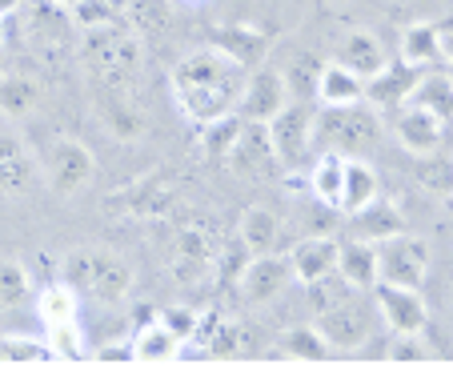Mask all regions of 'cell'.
Returning <instances> with one entry per match:
<instances>
[{
  "label": "cell",
  "instance_id": "36",
  "mask_svg": "<svg viewBox=\"0 0 453 385\" xmlns=\"http://www.w3.org/2000/svg\"><path fill=\"white\" fill-rule=\"evenodd\" d=\"M321 69H326V60L317 57V52H297L289 60V69L281 73L285 77V89H289L293 101H313L317 104V81H321Z\"/></svg>",
  "mask_w": 453,
  "mask_h": 385
},
{
  "label": "cell",
  "instance_id": "5",
  "mask_svg": "<svg viewBox=\"0 0 453 385\" xmlns=\"http://www.w3.org/2000/svg\"><path fill=\"white\" fill-rule=\"evenodd\" d=\"M20 25H25L28 49L41 60H49V65L69 60L81 44V28H77V20H73V12L52 4V0H25Z\"/></svg>",
  "mask_w": 453,
  "mask_h": 385
},
{
  "label": "cell",
  "instance_id": "47",
  "mask_svg": "<svg viewBox=\"0 0 453 385\" xmlns=\"http://www.w3.org/2000/svg\"><path fill=\"white\" fill-rule=\"evenodd\" d=\"M429 358V345L421 334H394L389 342V361H426Z\"/></svg>",
  "mask_w": 453,
  "mask_h": 385
},
{
  "label": "cell",
  "instance_id": "22",
  "mask_svg": "<svg viewBox=\"0 0 453 385\" xmlns=\"http://www.w3.org/2000/svg\"><path fill=\"white\" fill-rule=\"evenodd\" d=\"M112 4H117V17L137 36H165L177 20L173 0H112Z\"/></svg>",
  "mask_w": 453,
  "mask_h": 385
},
{
  "label": "cell",
  "instance_id": "39",
  "mask_svg": "<svg viewBox=\"0 0 453 385\" xmlns=\"http://www.w3.org/2000/svg\"><path fill=\"white\" fill-rule=\"evenodd\" d=\"M281 353L293 361H321L329 358V345L317 334V326H293L281 334Z\"/></svg>",
  "mask_w": 453,
  "mask_h": 385
},
{
  "label": "cell",
  "instance_id": "44",
  "mask_svg": "<svg viewBox=\"0 0 453 385\" xmlns=\"http://www.w3.org/2000/svg\"><path fill=\"white\" fill-rule=\"evenodd\" d=\"M345 297H349V285L337 277V269L326 273V277H317V281H309V301H313L317 313L329 309V305H337V301H345Z\"/></svg>",
  "mask_w": 453,
  "mask_h": 385
},
{
  "label": "cell",
  "instance_id": "12",
  "mask_svg": "<svg viewBox=\"0 0 453 385\" xmlns=\"http://www.w3.org/2000/svg\"><path fill=\"white\" fill-rule=\"evenodd\" d=\"M317 334L326 337L329 350H361V345L369 342V334H373V317H369V309L361 305V301L345 297L337 301V305L321 309L317 313Z\"/></svg>",
  "mask_w": 453,
  "mask_h": 385
},
{
  "label": "cell",
  "instance_id": "23",
  "mask_svg": "<svg viewBox=\"0 0 453 385\" xmlns=\"http://www.w3.org/2000/svg\"><path fill=\"white\" fill-rule=\"evenodd\" d=\"M353 225H357V237L373 241V245H381L385 237H397V233L410 229L405 213L394 205V201H385V197H373L365 209H357V213H353Z\"/></svg>",
  "mask_w": 453,
  "mask_h": 385
},
{
  "label": "cell",
  "instance_id": "15",
  "mask_svg": "<svg viewBox=\"0 0 453 385\" xmlns=\"http://www.w3.org/2000/svg\"><path fill=\"white\" fill-rule=\"evenodd\" d=\"M373 297H377V309H381V317H385V326L394 329V334H426L429 309H426V301H421L418 289L377 281Z\"/></svg>",
  "mask_w": 453,
  "mask_h": 385
},
{
  "label": "cell",
  "instance_id": "37",
  "mask_svg": "<svg viewBox=\"0 0 453 385\" xmlns=\"http://www.w3.org/2000/svg\"><path fill=\"white\" fill-rule=\"evenodd\" d=\"M180 350V337L169 334L161 321L141 326V334L133 337V361H173Z\"/></svg>",
  "mask_w": 453,
  "mask_h": 385
},
{
  "label": "cell",
  "instance_id": "9",
  "mask_svg": "<svg viewBox=\"0 0 453 385\" xmlns=\"http://www.w3.org/2000/svg\"><path fill=\"white\" fill-rule=\"evenodd\" d=\"M377 269H381L377 281L421 289V281H426V273H429V241L410 229L397 233V237H385L381 245H377Z\"/></svg>",
  "mask_w": 453,
  "mask_h": 385
},
{
  "label": "cell",
  "instance_id": "18",
  "mask_svg": "<svg viewBox=\"0 0 453 385\" xmlns=\"http://www.w3.org/2000/svg\"><path fill=\"white\" fill-rule=\"evenodd\" d=\"M394 137L405 153L413 157H434L441 149L445 137V120H437L434 112L418 109V104H402L394 109Z\"/></svg>",
  "mask_w": 453,
  "mask_h": 385
},
{
  "label": "cell",
  "instance_id": "46",
  "mask_svg": "<svg viewBox=\"0 0 453 385\" xmlns=\"http://www.w3.org/2000/svg\"><path fill=\"white\" fill-rule=\"evenodd\" d=\"M157 321H161L169 334L180 337V345L193 342V329H197V309H188V305H169L157 313Z\"/></svg>",
  "mask_w": 453,
  "mask_h": 385
},
{
  "label": "cell",
  "instance_id": "16",
  "mask_svg": "<svg viewBox=\"0 0 453 385\" xmlns=\"http://www.w3.org/2000/svg\"><path fill=\"white\" fill-rule=\"evenodd\" d=\"M421 73L426 69H418V65H410V60H394V65L385 60V69L365 81V101L373 104L381 117L385 112H394V109H402V104H410Z\"/></svg>",
  "mask_w": 453,
  "mask_h": 385
},
{
  "label": "cell",
  "instance_id": "50",
  "mask_svg": "<svg viewBox=\"0 0 453 385\" xmlns=\"http://www.w3.org/2000/svg\"><path fill=\"white\" fill-rule=\"evenodd\" d=\"M20 4H25V0H0V17H12Z\"/></svg>",
  "mask_w": 453,
  "mask_h": 385
},
{
  "label": "cell",
  "instance_id": "25",
  "mask_svg": "<svg viewBox=\"0 0 453 385\" xmlns=\"http://www.w3.org/2000/svg\"><path fill=\"white\" fill-rule=\"evenodd\" d=\"M357 101H365V81L345 69L342 60H326L321 81H317V104L337 109V104H357Z\"/></svg>",
  "mask_w": 453,
  "mask_h": 385
},
{
  "label": "cell",
  "instance_id": "48",
  "mask_svg": "<svg viewBox=\"0 0 453 385\" xmlns=\"http://www.w3.org/2000/svg\"><path fill=\"white\" fill-rule=\"evenodd\" d=\"M93 358L96 361H133V342H104Z\"/></svg>",
  "mask_w": 453,
  "mask_h": 385
},
{
  "label": "cell",
  "instance_id": "26",
  "mask_svg": "<svg viewBox=\"0 0 453 385\" xmlns=\"http://www.w3.org/2000/svg\"><path fill=\"white\" fill-rule=\"evenodd\" d=\"M337 277H342L349 289H373L381 269H377V245L373 241H349L337 253Z\"/></svg>",
  "mask_w": 453,
  "mask_h": 385
},
{
  "label": "cell",
  "instance_id": "17",
  "mask_svg": "<svg viewBox=\"0 0 453 385\" xmlns=\"http://www.w3.org/2000/svg\"><path fill=\"white\" fill-rule=\"evenodd\" d=\"M41 185V165L25 149V141L0 137V201H25Z\"/></svg>",
  "mask_w": 453,
  "mask_h": 385
},
{
  "label": "cell",
  "instance_id": "4",
  "mask_svg": "<svg viewBox=\"0 0 453 385\" xmlns=\"http://www.w3.org/2000/svg\"><path fill=\"white\" fill-rule=\"evenodd\" d=\"M313 145H326L342 157H361V161H369V157L377 153V145H381V112L369 101L337 104V109H321V104H317Z\"/></svg>",
  "mask_w": 453,
  "mask_h": 385
},
{
  "label": "cell",
  "instance_id": "11",
  "mask_svg": "<svg viewBox=\"0 0 453 385\" xmlns=\"http://www.w3.org/2000/svg\"><path fill=\"white\" fill-rule=\"evenodd\" d=\"M225 169L237 181H273L281 177V161H277V149L269 141V128L261 120H245L233 153L225 157Z\"/></svg>",
  "mask_w": 453,
  "mask_h": 385
},
{
  "label": "cell",
  "instance_id": "6",
  "mask_svg": "<svg viewBox=\"0 0 453 385\" xmlns=\"http://www.w3.org/2000/svg\"><path fill=\"white\" fill-rule=\"evenodd\" d=\"M221 229L205 217H188L185 225L177 229L169 249V269L180 285H197L201 277L213 273L217 266V253H221Z\"/></svg>",
  "mask_w": 453,
  "mask_h": 385
},
{
  "label": "cell",
  "instance_id": "29",
  "mask_svg": "<svg viewBox=\"0 0 453 385\" xmlns=\"http://www.w3.org/2000/svg\"><path fill=\"white\" fill-rule=\"evenodd\" d=\"M373 197H381V181H377L373 165L361 161V157H349L345 161V185H342V213H357V209H365Z\"/></svg>",
  "mask_w": 453,
  "mask_h": 385
},
{
  "label": "cell",
  "instance_id": "31",
  "mask_svg": "<svg viewBox=\"0 0 453 385\" xmlns=\"http://www.w3.org/2000/svg\"><path fill=\"white\" fill-rule=\"evenodd\" d=\"M241 128H245L241 112H225V117L201 125V157H205L209 165H225V157L233 153V145H237V137H241Z\"/></svg>",
  "mask_w": 453,
  "mask_h": 385
},
{
  "label": "cell",
  "instance_id": "49",
  "mask_svg": "<svg viewBox=\"0 0 453 385\" xmlns=\"http://www.w3.org/2000/svg\"><path fill=\"white\" fill-rule=\"evenodd\" d=\"M441 65H445V73L453 77V33L441 36Z\"/></svg>",
  "mask_w": 453,
  "mask_h": 385
},
{
  "label": "cell",
  "instance_id": "30",
  "mask_svg": "<svg viewBox=\"0 0 453 385\" xmlns=\"http://www.w3.org/2000/svg\"><path fill=\"white\" fill-rule=\"evenodd\" d=\"M277 237H281V221H277V213H269V209L253 205L241 213L237 221V241L249 249V253H273Z\"/></svg>",
  "mask_w": 453,
  "mask_h": 385
},
{
  "label": "cell",
  "instance_id": "2",
  "mask_svg": "<svg viewBox=\"0 0 453 385\" xmlns=\"http://www.w3.org/2000/svg\"><path fill=\"white\" fill-rule=\"evenodd\" d=\"M77 52L85 57L96 89H109V93H133L137 89L141 69H145V36H137L125 20L88 28L81 36Z\"/></svg>",
  "mask_w": 453,
  "mask_h": 385
},
{
  "label": "cell",
  "instance_id": "42",
  "mask_svg": "<svg viewBox=\"0 0 453 385\" xmlns=\"http://www.w3.org/2000/svg\"><path fill=\"white\" fill-rule=\"evenodd\" d=\"M73 20H77L81 33H88V28H104V25H117V4L112 0H81V4H73Z\"/></svg>",
  "mask_w": 453,
  "mask_h": 385
},
{
  "label": "cell",
  "instance_id": "41",
  "mask_svg": "<svg viewBox=\"0 0 453 385\" xmlns=\"http://www.w3.org/2000/svg\"><path fill=\"white\" fill-rule=\"evenodd\" d=\"M0 361H57L49 342L28 334H4L0 337Z\"/></svg>",
  "mask_w": 453,
  "mask_h": 385
},
{
  "label": "cell",
  "instance_id": "32",
  "mask_svg": "<svg viewBox=\"0 0 453 385\" xmlns=\"http://www.w3.org/2000/svg\"><path fill=\"white\" fill-rule=\"evenodd\" d=\"M410 104L434 112L437 120H445V125H449V120H453V77H449V73H421V81H418V89H413Z\"/></svg>",
  "mask_w": 453,
  "mask_h": 385
},
{
  "label": "cell",
  "instance_id": "20",
  "mask_svg": "<svg viewBox=\"0 0 453 385\" xmlns=\"http://www.w3.org/2000/svg\"><path fill=\"white\" fill-rule=\"evenodd\" d=\"M337 253H342V245H337L329 233H309V237H301L297 245H293L289 253V266H293V277L297 281H317V277H326L337 269Z\"/></svg>",
  "mask_w": 453,
  "mask_h": 385
},
{
  "label": "cell",
  "instance_id": "51",
  "mask_svg": "<svg viewBox=\"0 0 453 385\" xmlns=\"http://www.w3.org/2000/svg\"><path fill=\"white\" fill-rule=\"evenodd\" d=\"M52 4H60V9H73V4H81V0H52Z\"/></svg>",
  "mask_w": 453,
  "mask_h": 385
},
{
  "label": "cell",
  "instance_id": "38",
  "mask_svg": "<svg viewBox=\"0 0 453 385\" xmlns=\"http://www.w3.org/2000/svg\"><path fill=\"white\" fill-rule=\"evenodd\" d=\"M36 313H41L44 326H49V321H69V317H77V289L65 285L60 277L49 281L36 293Z\"/></svg>",
  "mask_w": 453,
  "mask_h": 385
},
{
  "label": "cell",
  "instance_id": "35",
  "mask_svg": "<svg viewBox=\"0 0 453 385\" xmlns=\"http://www.w3.org/2000/svg\"><path fill=\"white\" fill-rule=\"evenodd\" d=\"M249 350H253V337L245 334V326L233 321V317H225V313H217L213 329H209V337H205L209 358H245Z\"/></svg>",
  "mask_w": 453,
  "mask_h": 385
},
{
  "label": "cell",
  "instance_id": "13",
  "mask_svg": "<svg viewBox=\"0 0 453 385\" xmlns=\"http://www.w3.org/2000/svg\"><path fill=\"white\" fill-rule=\"evenodd\" d=\"M289 101L293 96H289V89H285L281 69H265V65H257V69H249V81H245V93H241L237 112L245 120H261V125H269V120H273Z\"/></svg>",
  "mask_w": 453,
  "mask_h": 385
},
{
  "label": "cell",
  "instance_id": "24",
  "mask_svg": "<svg viewBox=\"0 0 453 385\" xmlns=\"http://www.w3.org/2000/svg\"><path fill=\"white\" fill-rule=\"evenodd\" d=\"M41 109V81L28 73H4L0 77V117L4 120H28Z\"/></svg>",
  "mask_w": 453,
  "mask_h": 385
},
{
  "label": "cell",
  "instance_id": "45",
  "mask_svg": "<svg viewBox=\"0 0 453 385\" xmlns=\"http://www.w3.org/2000/svg\"><path fill=\"white\" fill-rule=\"evenodd\" d=\"M413 177H418V185L434 189V193H453V165H441V161L421 157V161L413 165Z\"/></svg>",
  "mask_w": 453,
  "mask_h": 385
},
{
  "label": "cell",
  "instance_id": "8",
  "mask_svg": "<svg viewBox=\"0 0 453 385\" xmlns=\"http://www.w3.org/2000/svg\"><path fill=\"white\" fill-rule=\"evenodd\" d=\"M269 141L277 149L281 169H305L313 157V133H317V104L313 101H289L273 120H269Z\"/></svg>",
  "mask_w": 453,
  "mask_h": 385
},
{
  "label": "cell",
  "instance_id": "40",
  "mask_svg": "<svg viewBox=\"0 0 453 385\" xmlns=\"http://www.w3.org/2000/svg\"><path fill=\"white\" fill-rule=\"evenodd\" d=\"M49 350L52 358H65V361H85V334H81L77 317L69 321H49Z\"/></svg>",
  "mask_w": 453,
  "mask_h": 385
},
{
  "label": "cell",
  "instance_id": "28",
  "mask_svg": "<svg viewBox=\"0 0 453 385\" xmlns=\"http://www.w3.org/2000/svg\"><path fill=\"white\" fill-rule=\"evenodd\" d=\"M345 161H349V157L334 153V149H326V153L317 157V161L309 165V197H317V201H321V205H329V209H337V205H342Z\"/></svg>",
  "mask_w": 453,
  "mask_h": 385
},
{
  "label": "cell",
  "instance_id": "21",
  "mask_svg": "<svg viewBox=\"0 0 453 385\" xmlns=\"http://www.w3.org/2000/svg\"><path fill=\"white\" fill-rule=\"evenodd\" d=\"M213 44L229 60H237L241 69H257V65H265L269 49H273V41H269L261 28H253V25H225V28H217V41Z\"/></svg>",
  "mask_w": 453,
  "mask_h": 385
},
{
  "label": "cell",
  "instance_id": "19",
  "mask_svg": "<svg viewBox=\"0 0 453 385\" xmlns=\"http://www.w3.org/2000/svg\"><path fill=\"white\" fill-rule=\"evenodd\" d=\"M96 117H101L104 133H112L117 141H141L149 133V117L137 109L133 93H109V89H96Z\"/></svg>",
  "mask_w": 453,
  "mask_h": 385
},
{
  "label": "cell",
  "instance_id": "7",
  "mask_svg": "<svg viewBox=\"0 0 453 385\" xmlns=\"http://www.w3.org/2000/svg\"><path fill=\"white\" fill-rule=\"evenodd\" d=\"M41 177L60 201L81 197V193L96 181L93 149L81 145L77 137H57L49 145V153H44V161H41Z\"/></svg>",
  "mask_w": 453,
  "mask_h": 385
},
{
  "label": "cell",
  "instance_id": "34",
  "mask_svg": "<svg viewBox=\"0 0 453 385\" xmlns=\"http://www.w3.org/2000/svg\"><path fill=\"white\" fill-rule=\"evenodd\" d=\"M402 60L426 69V65H441V28L429 25V20H418L402 33Z\"/></svg>",
  "mask_w": 453,
  "mask_h": 385
},
{
  "label": "cell",
  "instance_id": "43",
  "mask_svg": "<svg viewBox=\"0 0 453 385\" xmlns=\"http://www.w3.org/2000/svg\"><path fill=\"white\" fill-rule=\"evenodd\" d=\"M249 257H253V253H249L241 241H233V245H221V253H217V266H213L217 281H221V285H237L241 273H245V266H249Z\"/></svg>",
  "mask_w": 453,
  "mask_h": 385
},
{
  "label": "cell",
  "instance_id": "33",
  "mask_svg": "<svg viewBox=\"0 0 453 385\" xmlns=\"http://www.w3.org/2000/svg\"><path fill=\"white\" fill-rule=\"evenodd\" d=\"M33 297V269L20 257H0V313L25 309Z\"/></svg>",
  "mask_w": 453,
  "mask_h": 385
},
{
  "label": "cell",
  "instance_id": "3",
  "mask_svg": "<svg viewBox=\"0 0 453 385\" xmlns=\"http://www.w3.org/2000/svg\"><path fill=\"white\" fill-rule=\"evenodd\" d=\"M57 277L65 285H73L77 297L88 293V297L101 301V305H125L128 293H133V281H137V273H133V266H128L125 257L104 245L69 249V253L60 257Z\"/></svg>",
  "mask_w": 453,
  "mask_h": 385
},
{
  "label": "cell",
  "instance_id": "14",
  "mask_svg": "<svg viewBox=\"0 0 453 385\" xmlns=\"http://www.w3.org/2000/svg\"><path fill=\"white\" fill-rule=\"evenodd\" d=\"M293 281H297V277H293L289 257L257 253V257H249V266H245V273H241L237 289L245 293V301H253V305H269V301L281 297Z\"/></svg>",
  "mask_w": 453,
  "mask_h": 385
},
{
  "label": "cell",
  "instance_id": "27",
  "mask_svg": "<svg viewBox=\"0 0 453 385\" xmlns=\"http://www.w3.org/2000/svg\"><path fill=\"white\" fill-rule=\"evenodd\" d=\"M345 65L349 73H357L361 81H369V77H377V73L385 69V44L377 41L369 28H353L349 36L342 41V57H337Z\"/></svg>",
  "mask_w": 453,
  "mask_h": 385
},
{
  "label": "cell",
  "instance_id": "10",
  "mask_svg": "<svg viewBox=\"0 0 453 385\" xmlns=\"http://www.w3.org/2000/svg\"><path fill=\"white\" fill-rule=\"evenodd\" d=\"M112 209H120L133 221H169L180 209V197L165 173H149V177L133 181L128 189H117L112 193Z\"/></svg>",
  "mask_w": 453,
  "mask_h": 385
},
{
  "label": "cell",
  "instance_id": "1",
  "mask_svg": "<svg viewBox=\"0 0 453 385\" xmlns=\"http://www.w3.org/2000/svg\"><path fill=\"white\" fill-rule=\"evenodd\" d=\"M249 69H241L237 60H229L217 44L193 49L173 65V101L193 125H209V120L237 112L241 93H245Z\"/></svg>",
  "mask_w": 453,
  "mask_h": 385
}]
</instances>
